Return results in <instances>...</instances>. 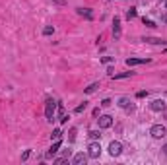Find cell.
Segmentation results:
<instances>
[{
	"mask_svg": "<svg viewBox=\"0 0 167 165\" xmlns=\"http://www.w3.org/2000/svg\"><path fill=\"white\" fill-rule=\"evenodd\" d=\"M56 107H59V101H55V99H47V105H45V117L47 120H51L53 123L55 117H56Z\"/></svg>",
	"mask_w": 167,
	"mask_h": 165,
	"instance_id": "6da1fadb",
	"label": "cell"
},
{
	"mask_svg": "<svg viewBox=\"0 0 167 165\" xmlns=\"http://www.w3.org/2000/svg\"><path fill=\"white\" fill-rule=\"evenodd\" d=\"M150 134H152V138L161 140L163 136H167V128L163 124H154V126H152V130H150Z\"/></svg>",
	"mask_w": 167,
	"mask_h": 165,
	"instance_id": "7a4b0ae2",
	"label": "cell"
},
{
	"mask_svg": "<svg viewBox=\"0 0 167 165\" xmlns=\"http://www.w3.org/2000/svg\"><path fill=\"white\" fill-rule=\"evenodd\" d=\"M101 155V146L97 140H93L91 144L88 146V157H91V159H97V157Z\"/></svg>",
	"mask_w": 167,
	"mask_h": 165,
	"instance_id": "3957f363",
	"label": "cell"
},
{
	"mask_svg": "<svg viewBox=\"0 0 167 165\" xmlns=\"http://www.w3.org/2000/svg\"><path fill=\"white\" fill-rule=\"evenodd\" d=\"M97 124H99V128H111L113 126V117L111 115H101L97 119Z\"/></svg>",
	"mask_w": 167,
	"mask_h": 165,
	"instance_id": "277c9868",
	"label": "cell"
},
{
	"mask_svg": "<svg viewBox=\"0 0 167 165\" xmlns=\"http://www.w3.org/2000/svg\"><path fill=\"white\" fill-rule=\"evenodd\" d=\"M109 154H111L113 157L121 155L122 154V144H121V142H117V140H113L111 144H109Z\"/></svg>",
	"mask_w": 167,
	"mask_h": 165,
	"instance_id": "5b68a950",
	"label": "cell"
},
{
	"mask_svg": "<svg viewBox=\"0 0 167 165\" xmlns=\"http://www.w3.org/2000/svg\"><path fill=\"white\" fill-rule=\"evenodd\" d=\"M150 109H152V111H156V113L165 111V101H163V99H156V101H152V103H150Z\"/></svg>",
	"mask_w": 167,
	"mask_h": 165,
	"instance_id": "8992f818",
	"label": "cell"
},
{
	"mask_svg": "<svg viewBox=\"0 0 167 165\" xmlns=\"http://www.w3.org/2000/svg\"><path fill=\"white\" fill-rule=\"evenodd\" d=\"M113 37L121 39V18H117V16L113 20Z\"/></svg>",
	"mask_w": 167,
	"mask_h": 165,
	"instance_id": "52a82bcc",
	"label": "cell"
},
{
	"mask_svg": "<svg viewBox=\"0 0 167 165\" xmlns=\"http://www.w3.org/2000/svg\"><path fill=\"white\" fill-rule=\"evenodd\" d=\"M76 12H78V16L86 18L88 21H91V20H93V14H91V10H90V8H78Z\"/></svg>",
	"mask_w": 167,
	"mask_h": 165,
	"instance_id": "ba28073f",
	"label": "cell"
},
{
	"mask_svg": "<svg viewBox=\"0 0 167 165\" xmlns=\"http://www.w3.org/2000/svg\"><path fill=\"white\" fill-rule=\"evenodd\" d=\"M152 62L150 59H126V64L128 66H138V64H148Z\"/></svg>",
	"mask_w": 167,
	"mask_h": 165,
	"instance_id": "9c48e42d",
	"label": "cell"
},
{
	"mask_svg": "<svg viewBox=\"0 0 167 165\" xmlns=\"http://www.w3.org/2000/svg\"><path fill=\"white\" fill-rule=\"evenodd\" d=\"M86 159H88V154L80 152V154H76V155H74V159H72V163H74V165H82V163H86Z\"/></svg>",
	"mask_w": 167,
	"mask_h": 165,
	"instance_id": "30bf717a",
	"label": "cell"
},
{
	"mask_svg": "<svg viewBox=\"0 0 167 165\" xmlns=\"http://www.w3.org/2000/svg\"><path fill=\"white\" fill-rule=\"evenodd\" d=\"M59 150H60V140H55V144L51 146V150L47 152V157H53L56 152H59Z\"/></svg>",
	"mask_w": 167,
	"mask_h": 165,
	"instance_id": "8fae6325",
	"label": "cell"
},
{
	"mask_svg": "<svg viewBox=\"0 0 167 165\" xmlns=\"http://www.w3.org/2000/svg\"><path fill=\"white\" fill-rule=\"evenodd\" d=\"M142 41H146V43H150V45H163V39H159V37H144Z\"/></svg>",
	"mask_w": 167,
	"mask_h": 165,
	"instance_id": "7c38bea8",
	"label": "cell"
},
{
	"mask_svg": "<svg viewBox=\"0 0 167 165\" xmlns=\"http://www.w3.org/2000/svg\"><path fill=\"white\" fill-rule=\"evenodd\" d=\"M130 76H134V72L130 70V72H121V74H113L111 78H115V80H125V78H130Z\"/></svg>",
	"mask_w": 167,
	"mask_h": 165,
	"instance_id": "4fadbf2b",
	"label": "cell"
},
{
	"mask_svg": "<svg viewBox=\"0 0 167 165\" xmlns=\"http://www.w3.org/2000/svg\"><path fill=\"white\" fill-rule=\"evenodd\" d=\"M119 107H122V109H132V107H130V99L128 97H121L119 99Z\"/></svg>",
	"mask_w": 167,
	"mask_h": 165,
	"instance_id": "5bb4252c",
	"label": "cell"
},
{
	"mask_svg": "<svg viewBox=\"0 0 167 165\" xmlns=\"http://www.w3.org/2000/svg\"><path fill=\"white\" fill-rule=\"evenodd\" d=\"M97 89H99V82H93V84H90V85H88V88H86L84 91H86V93H88V95H90V93L97 91Z\"/></svg>",
	"mask_w": 167,
	"mask_h": 165,
	"instance_id": "9a60e30c",
	"label": "cell"
},
{
	"mask_svg": "<svg viewBox=\"0 0 167 165\" xmlns=\"http://www.w3.org/2000/svg\"><path fill=\"white\" fill-rule=\"evenodd\" d=\"M60 136H62V130L60 128H55L53 134H51V140H60Z\"/></svg>",
	"mask_w": 167,
	"mask_h": 165,
	"instance_id": "2e32d148",
	"label": "cell"
},
{
	"mask_svg": "<svg viewBox=\"0 0 167 165\" xmlns=\"http://www.w3.org/2000/svg\"><path fill=\"white\" fill-rule=\"evenodd\" d=\"M53 33H55V27L53 25H47L45 29H43V35H47V37H49V35H53Z\"/></svg>",
	"mask_w": 167,
	"mask_h": 165,
	"instance_id": "e0dca14e",
	"label": "cell"
},
{
	"mask_svg": "<svg viewBox=\"0 0 167 165\" xmlns=\"http://www.w3.org/2000/svg\"><path fill=\"white\" fill-rule=\"evenodd\" d=\"M86 107H88V103H86V101H84V103H80L76 109H74V113H84V111H86Z\"/></svg>",
	"mask_w": 167,
	"mask_h": 165,
	"instance_id": "ac0fdd59",
	"label": "cell"
},
{
	"mask_svg": "<svg viewBox=\"0 0 167 165\" xmlns=\"http://www.w3.org/2000/svg\"><path fill=\"white\" fill-rule=\"evenodd\" d=\"M134 18H136V8H130L126 12V20H134Z\"/></svg>",
	"mask_w": 167,
	"mask_h": 165,
	"instance_id": "d6986e66",
	"label": "cell"
},
{
	"mask_svg": "<svg viewBox=\"0 0 167 165\" xmlns=\"http://www.w3.org/2000/svg\"><path fill=\"white\" fill-rule=\"evenodd\" d=\"M76 140V128H70V132H68V142H74Z\"/></svg>",
	"mask_w": 167,
	"mask_h": 165,
	"instance_id": "ffe728a7",
	"label": "cell"
},
{
	"mask_svg": "<svg viewBox=\"0 0 167 165\" xmlns=\"http://www.w3.org/2000/svg\"><path fill=\"white\" fill-rule=\"evenodd\" d=\"M90 138H91V140H99V138H101L99 130H91V132H90Z\"/></svg>",
	"mask_w": 167,
	"mask_h": 165,
	"instance_id": "44dd1931",
	"label": "cell"
},
{
	"mask_svg": "<svg viewBox=\"0 0 167 165\" xmlns=\"http://www.w3.org/2000/svg\"><path fill=\"white\" fill-rule=\"evenodd\" d=\"M142 24L146 25V27H157V25H156V24H154V21H152V20H146V18L142 20Z\"/></svg>",
	"mask_w": 167,
	"mask_h": 165,
	"instance_id": "7402d4cb",
	"label": "cell"
},
{
	"mask_svg": "<svg viewBox=\"0 0 167 165\" xmlns=\"http://www.w3.org/2000/svg\"><path fill=\"white\" fill-rule=\"evenodd\" d=\"M29 155H31V150H25V152H24V155H21V161H25Z\"/></svg>",
	"mask_w": 167,
	"mask_h": 165,
	"instance_id": "603a6c76",
	"label": "cell"
},
{
	"mask_svg": "<svg viewBox=\"0 0 167 165\" xmlns=\"http://www.w3.org/2000/svg\"><path fill=\"white\" fill-rule=\"evenodd\" d=\"M101 62H103V64H109V62H113V56H103V59H101Z\"/></svg>",
	"mask_w": 167,
	"mask_h": 165,
	"instance_id": "cb8c5ba5",
	"label": "cell"
},
{
	"mask_svg": "<svg viewBox=\"0 0 167 165\" xmlns=\"http://www.w3.org/2000/svg\"><path fill=\"white\" fill-rule=\"evenodd\" d=\"M146 95H148V91H138V93H136L138 99H142V97H146Z\"/></svg>",
	"mask_w": 167,
	"mask_h": 165,
	"instance_id": "d4e9b609",
	"label": "cell"
},
{
	"mask_svg": "<svg viewBox=\"0 0 167 165\" xmlns=\"http://www.w3.org/2000/svg\"><path fill=\"white\" fill-rule=\"evenodd\" d=\"M101 105H103V107H109V105H111V99H103V101H101Z\"/></svg>",
	"mask_w": 167,
	"mask_h": 165,
	"instance_id": "484cf974",
	"label": "cell"
},
{
	"mask_svg": "<svg viewBox=\"0 0 167 165\" xmlns=\"http://www.w3.org/2000/svg\"><path fill=\"white\" fill-rule=\"evenodd\" d=\"M53 2L59 4V6H64V4H66V0H53Z\"/></svg>",
	"mask_w": 167,
	"mask_h": 165,
	"instance_id": "4316f807",
	"label": "cell"
},
{
	"mask_svg": "<svg viewBox=\"0 0 167 165\" xmlns=\"http://www.w3.org/2000/svg\"><path fill=\"white\" fill-rule=\"evenodd\" d=\"M163 154H165V155H167V144H165V146H163Z\"/></svg>",
	"mask_w": 167,
	"mask_h": 165,
	"instance_id": "83f0119b",
	"label": "cell"
},
{
	"mask_svg": "<svg viewBox=\"0 0 167 165\" xmlns=\"http://www.w3.org/2000/svg\"><path fill=\"white\" fill-rule=\"evenodd\" d=\"M163 21H165V24H167V14H163Z\"/></svg>",
	"mask_w": 167,
	"mask_h": 165,
	"instance_id": "f1b7e54d",
	"label": "cell"
},
{
	"mask_svg": "<svg viewBox=\"0 0 167 165\" xmlns=\"http://www.w3.org/2000/svg\"><path fill=\"white\" fill-rule=\"evenodd\" d=\"M165 119H167V109H165Z\"/></svg>",
	"mask_w": 167,
	"mask_h": 165,
	"instance_id": "f546056e",
	"label": "cell"
},
{
	"mask_svg": "<svg viewBox=\"0 0 167 165\" xmlns=\"http://www.w3.org/2000/svg\"><path fill=\"white\" fill-rule=\"evenodd\" d=\"M165 8H167V0H165Z\"/></svg>",
	"mask_w": 167,
	"mask_h": 165,
	"instance_id": "4dcf8cb0",
	"label": "cell"
}]
</instances>
